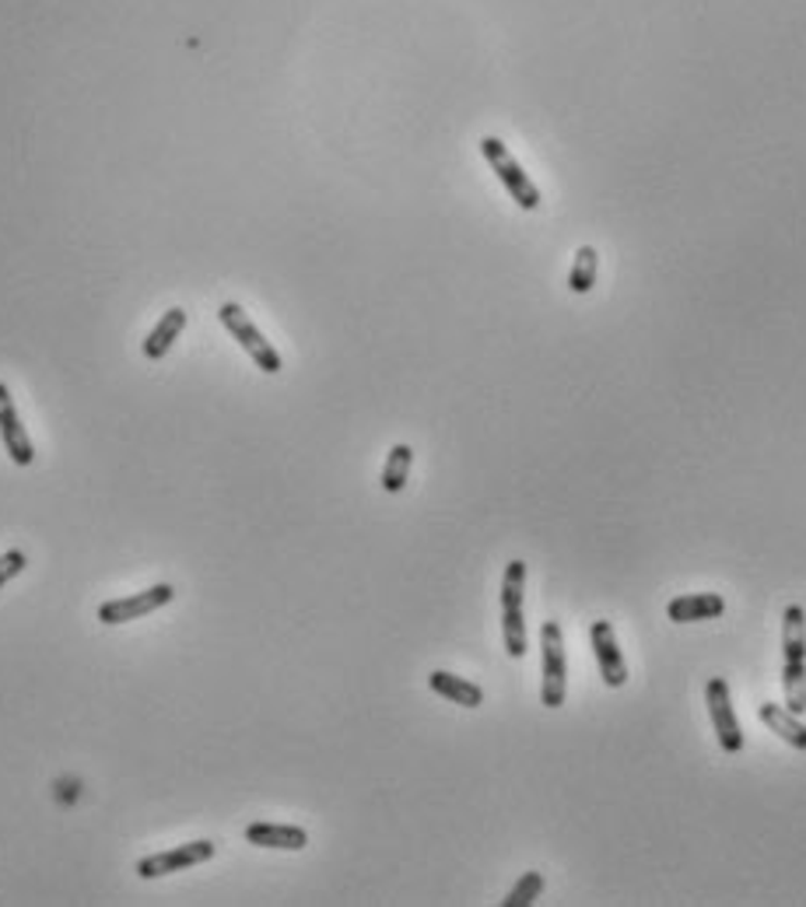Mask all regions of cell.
Returning <instances> with one entry per match:
<instances>
[{"mask_svg": "<svg viewBox=\"0 0 806 907\" xmlns=\"http://www.w3.org/2000/svg\"><path fill=\"white\" fill-rule=\"evenodd\" d=\"M782 687L785 708L806 715V610L799 602L782 613Z\"/></svg>", "mask_w": 806, "mask_h": 907, "instance_id": "1", "label": "cell"}, {"mask_svg": "<svg viewBox=\"0 0 806 907\" xmlns=\"http://www.w3.org/2000/svg\"><path fill=\"white\" fill-rule=\"evenodd\" d=\"M523 589H526V561H512L501 578V637L512 659L526 655V620H523Z\"/></svg>", "mask_w": 806, "mask_h": 907, "instance_id": "2", "label": "cell"}, {"mask_svg": "<svg viewBox=\"0 0 806 907\" xmlns=\"http://www.w3.org/2000/svg\"><path fill=\"white\" fill-rule=\"evenodd\" d=\"M217 319H222V326L232 333L235 341H239V347L246 350L249 358H253V365L260 368V372L266 375H277L281 372V355L274 350V344L263 337V333L257 330V323L242 312V306H235V301H225L222 309H217Z\"/></svg>", "mask_w": 806, "mask_h": 907, "instance_id": "3", "label": "cell"}, {"mask_svg": "<svg viewBox=\"0 0 806 907\" xmlns=\"http://www.w3.org/2000/svg\"><path fill=\"white\" fill-rule=\"evenodd\" d=\"M481 155L488 158V165L495 169V176L501 179V187L509 190V196L515 200L523 211H536L541 207V190L533 187V179L523 172V165L512 158V151L501 144L498 138H484L481 141Z\"/></svg>", "mask_w": 806, "mask_h": 907, "instance_id": "4", "label": "cell"}, {"mask_svg": "<svg viewBox=\"0 0 806 907\" xmlns=\"http://www.w3.org/2000/svg\"><path fill=\"white\" fill-rule=\"evenodd\" d=\"M541 648H544V687L541 701L544 708H561L568 697V663H565V637L561 628L547 620L541 628Z\"/></svg>", "mask_w": 806, "mask_h": 907, "instance_id": "5", "label": "cell"}, {"mask_svg": "<svg viewBox=\"0 0 806 907\" xmlns=\"http://www.w3.org/2000/svg\"><path fill=\"white\" fill-rule=\"evenodd\" d=\"M173 599H176V589L162 582V585H151V589H144V593L103 602V607H98V620H103V624H130V620H141L147 613L162 610L165 602H173Z\"/></svg>", "mask_w": 806, "mask_h": 907, "instance_id": "6", "label": "cell"}, {"mask_svg": "<svg viewBox=\"0 0 806 907\" xmlns=\"http://www.w3.org/2000/svg\"><path fill=\"white\" fill-rule=\"evenodd\" d=\"M704 701H709V715L719 736V747L726 753H740L744 750V732L740 721L733 715V701H730V683L722 677H712L709 687H704Z\"/></svg>", "mask_w": 806, "mask_h": 907, "instance_id": "7", "label": "cell"}, {"mask_svg": "<svg viewBox=\"0 0 806 907\" xmlns=\"http://www.w3.org/2000/svg\"><path fill=\"white\" fill-rule=\"evenodd\" d=\"M208 859H214V842H190V845H179L173 851L147 855V859L138 862V876L141 880H158V876H169V872H182L190 866H200Z\"/></svg>", "mask_w": 806, "mask_h": 907, "instance_id": "8", "label": "cell"}, {"mask_svg": "<svg viewBox=\"0 0 806 907\" xmlns=\"http://www.w3.org/2000/svg\"><path fill=\"white\" fill-rule=\"evenodd\" d=\"M0 439H4L8 456L19 466L36 463V449H32V442H28V434H25V428L19 421V410H14L11 390H8L4 382H0Z\"/></svg>", "mask_w": 806, "mask_h": 907, "instance_id": "9", "label": "cell"}, {"mask_svg": "<svg viewBox=\"0 0 806 907\" xmlns=\"http://www.w3.org/2000/svg\"><path fill=\"white\" fill-rule=\"evenodd\" d=\"M590 637H593V652H596L603 683H607V687H625L628 683V669H625V655H620V648H617V634L611 628V620H596Z\"/></svg>", "mask_w": 806, "mask_h": 907, "instance_id": "10", "label": "cell"}, {"mask_svg": "<svg viewBox=\"0 0 806 907\" xmlns=\"http://www.w3.org/2000/svg\"><path fill=\"white\" fill-rule=\"evenodd\" d=\"M726 613V599L715 593H691V596H677L669 599L666 617L674 624H698V620H715Z\"/></svg>", "mask_w": 806, "mask_h": 907, "instance_id": "11", "label": "cell"}, {"mask_svg": "<svg viewBox=\"0 0 806 907\" xmlns=\"http://www.w3.org/2000/svg\"><path fill=\"white\" fill-rule=\"evenodd\" d=\"M246 842L257 848H281V851H301L309 845V834L292 823H249Z\"/></svg>", "mask_w": 806, "mask_h": 907, "instance_id": "12", "label": "cell"}, {"mask_svg": "<svg viewBox=\"0 0 806 907\" xmlns=\"http://www.w3.org/2000/svg\"><path fill=\"white\" fill-rule=\"evenodd\" d=\"M187 330V309H169L162 319H158V326L147 333V341H144V358L147 361H162L165 355L173 350V344L179 341V333Z\"/></svg>", "mask_w": 806, "mask_h": 907, "instance_id": "13", "label": "cell"}, {"mask_svg": "<svg viewBox=\"0 0 806 907\" xmlns=\"http://www.w3.org/2000/svg\"><path fill=\"white\" fill-rule=\"evenodd\" d=\"M428 687L439 697L460 704V708H481L484 704V691L477 683H470L463 677H452V673H446V669H435V673L428 677Z\"/></svg>", "mask_w": 806, "mask_h": 907, "instance_id": "14", "label": "cell"}, {"mask_svg": "<svg viewBox=\"0 0 806 907\" xmlns=\"http://www.w3.org/2000/svg\"><path fill=\"white\" fill-rule=\"evenodd\" d=\"M761 721H764V726H768L771 732H775V736H782L793 750H803V753H806V726L799 721V715H793L789 708H782V704L764 701V704H761Z\"/></svg>", "mask_w": 806, "mask_h": 907, "instance_id": "15", "label": "cell"}, {"mask_svg": "<svg viewBox=\"0 0 806 907\" xmlns=\"http://www.w3.org/2000/svg\"><path fill=\"white\" fill-rule=\"evenodd\" d=\"M411 463H414L411 445H393L390 449V456H386V466H382V491L386 494H400L403 487H407Z\"/></svg>", "mask_w": 806, "mask_h": 907, "instance_id": "16", "label": "cell"}, {"mask_svg": "<svg viewBox=\"0 0 806 907\" xmlns=\"http://www.w3.org/2000/svg\"><path fill=\"white\" fill-rule=\"evenodd\" d=\"M596 249L593 246H582L579 253H576V266H572V274H568V288H572L576 295H590L593 291V284H596Z\"/></svg>", "mask_w": 806, "mask_h": 907, "instance_id": "17", "label": "cell"}, {"mask_svg": "<svg viewBox=\"0 0 806 907\" xmlns=\"http://www.w3.org/2000/svg\"><path fill=\"white\" fill-rule=\"evenodd\" d=\"M541 894H544V876L533 869V872H523V880L509 890V897L501 900V907H530Z\"/></svg>", "mask_w": 806, "mask_h": 907, "instance_id": "18", "label": "cell"}, {"mask_svg": "<svg viewBox=\"0 0 806 907\" xmlns=\"http://www.w3.org/2000/svg\"><path fill=\"white\" fill-rule=\"evenodd\" d=\"M22 571H25V553H22V550L0 553V585L11 582L14 575H22Z\"/></svg>", "mask_w": 806, "mask_h": 907, "instance_id": "19", "label": "cell"}]
</instances>
